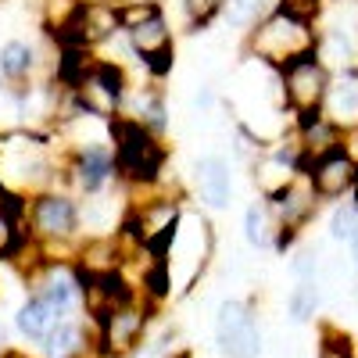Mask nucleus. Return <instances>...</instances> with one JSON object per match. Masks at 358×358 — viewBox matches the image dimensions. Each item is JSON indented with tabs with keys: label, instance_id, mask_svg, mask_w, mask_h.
<instances>
[{
	"label": "nucleus",
	"instance_id": "f257e3e1",
	"mask_svg": "<svg viewBox=\"0 0 358 358\" xmlns=\"http://www.w3.org/2000/svg\"><path fill=\"white\" fill-rule=\"evenodd\" d=\"M315 47H319V36L305 22H294V18L280 15V11L273 18H265L251 33V54H258L262 62L280 65V69H287L297 57L315 54Z\"/></svg>",
	"mask_w": 358,
	"mask_h": 358
},
{
	"label": "nucleus",
	"instance_id": "f03ea898",
	"mask_svg": "<svg viewBox=\"0 0 358 358\" xmlns=\"http://www.w3.org/2000/svg\"><path fill=\"white\" fill-rule=\"evenodd\" d=\"M115 136V165L126 179H136V183H151V179L162 172L165 151L162 143L155 140V133L133 122V118H118L111 126Z\"/></svg>",
	"mask_w": 358,
	"mask_h": 358
},
{
	"label": "nucleus",
	"instance_id": "7ed1b4c3",
	"mask_svg": "<svg viewBox=\"0 0 358 358\" xmlns=\"http://www.w3.org/2000/svg\"><path fill=\"white\" fill-rule=\"evenodd\" d=\"M215 344L226 358H258L262 355V326L248 301H222L215 312Z\"/></svg>",
	"mask_w": 358,
	"mask_h": 358
},
{
	"label": "nucleus",
	"instance_id": "20e7f679",
	"mask_svg": "<svg viewBox=\"0 0 358 358\" xmlns=\"http://www.w3.org/2000/svg\"><path fill=\"white\" fill-rule=\"evenodd\" d=\"M326 94H330V72L319 62L315 54L297 57L283 69V97L297 115H315L326 104Z\"/></svg>",
	"mask_w": 358,
	"mask_h": 358
},
{
	"label": "nucleus",
	"instance_id": "39448f33",
	"mask_svg": "<svg viewBox=\"0 0 358 358\" xmlns=\"http://www.w3.org/2000/svg\"><path fill=\"white\" fill-rule=\"evenodd\" d=\"M143 334H147V312L136 308L133 301L97 319V344L104 358H129L133 351H140Z\"/></svg>",
	"mask_w": 358,
	"mask_h": 358
},
{
	"label": "nucleus",
	"instance_id": "423d86ee",
	"mask_svg": "<svg viewBox=\"0 0 358 358\" xmlns=\"http://www.w3.org/2000/svg\"><path fill=\"white\" fill-rule=\"evenodd\" d=\"M0 176L15 187L36 190L50 179V162L40 151L36 140H4V158H0Z\"/></svg>",
	"mask_w": 358,
	"mask_h": 358
},
{
	"label": "nucleus",
	"instance_id": "0eeeda50",
	"mask_svg": "<svg viewBox=\"0 0 358 358\" xmlns=\"http://www.w3.org/2000/svg\"><path fill=\"white\" fill-rule=\"evenodd\" d=\"M122 69H115L108 62L94 65L79 86H76V101H79V111L83 115H97V118H108L118 111V101H122Z\"/></svg>",
	"mask_w": 358,
	"mask_h": 358
},
{
	"label": "nucleus",
	"instance_id": "6e6552de",
	"mask_svg": "<svg viewBox=\"0 0 358 358\" xmlns=\"http://www.w3.org/2000/svg\"><path fill=\"white\" fill-rule=\"evenodd\" d=\"M33 226L47 241H69L79 226V208L65 194H47L33 204Z\"/></svg>",
	"mask_w": 358,
	"mask_h": 358
},
{
	"label": "nucleus",
	"instance_id": "1a4fd4ad",
	"mask_svg": "<svg viewBox=\"0 0 358 358\" xmlns=\"http://www.w3.org/2000/svg\"><path fill=\"white\" fill-rule=\"evenodd\" d=\"M305 176L312 179V187H315L319 197H341L344 190H355V183H358V165H355L344 151H334V155L312 162Z\"/></svg>",
	"mask_w": 358,
	"mask_h": 358
},
{
	"label": "nucleus",
	"instance_id": "9d476101",
	"mask_svg": "<svg viewBox=\"0 0 358 358\" xmlns=\"http://www.w3.org/2000/svg\"><path fill=\"white\" fill-rule=\"evenodd\" d=\"M129 40H133V50L140 54V62H147L155 72H165L172 65V36H169V29H165L162 11L151 15L147 22H140V25H133L129 29Z\"/></svg>",
	"mask_w": 358,
	"mask_h": 358
},
{
	"label": "nucleus",
	"instance_id": "9b49d317",
	"mask_svg": "<svg viewBox=\"0 0 358 358\" xmlns=\"http://www.w3.org/2000/svg\"><path fill=\"white\" fill-rule=\"evenodd\" d=\"M43 348H47V358H94V355H101L97 334H90L76 319L57 322V330L47 337Z\"/></svg>",
	"mask_w": 358,
	"mask_h": 358
},
{
	"label": "nucleus",
	"instance_id": "f8f14e48",
	"mask_svg": "<svg viewBox=\"0 0 358 358\" xmlns=\"http://www.w3.org/2000/svg\"><path fill=\"white\" fill-rule=\"evenodd\" d=\"M326 118L341 129H358V69H348L337 79H330Z\"/></svg>",
	"mask_w": 358,
	"mask_h": 358
},
{
	"label": "nucleus",
	"instance_id": "ddd939ff",
	"mask_svg": "<svg viewBox=\"0 0 358 358\" xmlns=\"http://www.w3.org/2000/svg\"><path fill=\"white\" fill-rule=\"evenodd\" d=\"M315 187H312V179H294V183L287 190H280L273 197V208H276V215H280V229H297L312 212H315Z\"/></svg>",
	"mask_w": 358,
	"mask_h": 358
},
{
	"label": "nucleus",
	"instance_id": "4468645a",
	"mask_svg": "<svg viewBox=\"0 0 358 358\" xmlns=\"http://www.w3.org/2000/svg\"><path fill=\"white\" fill-rule=\"evenodd\" d=\"M33 294H40L50 308H57L62 315H69V312L76 308V301H79V294H83V283H79V276L69 273V268L47 265V273L36 280V290H33Z\"/></svg>",
	"mask_w": 358,
	"mask_h": 358
},
{
	"label": "nucleus",
	"instance_id": "2eb2a0df",
	"mask_svg": "<svg viewBox=\"0 0 358 358\" xmlns=\"http://www.w3.org/2000/svg\"><path fill=\"white\" fill-rule=\"evenodd\" d=\"M62 319H65V315L57 312V308H50L40 294H29L25 301L18 305V315H15L22 337L40 341V344H47V337L57 330V322H62Z\"/></svg>",
	"mask_w": 358,
	"mask_h": 358
},
{
	"label": "nucleus",
	"instance_id": "dca6fc26",
	"mask_svg": "<svg viewBox=\"0 0 358 358\" xmlns=\"http://www.w3.org/2000/svg\"><path fill=\"white\" fill-rule=\"evenodd\" d=\"M118 165H115V155L108 151L104 143H90V147H83L79 151V158H76V179H79V187L86 190V194H94V190H101L104 183H108V176L115 172Z\"/></svg>",
	"mask_w": 358,
	"mask_h": 358
},
{
	"label": "nucleus",
	"instance_id": "f3484780",
	"mask_svg": "<svg viewBox=\"0 0 358 358\" xmlns=\"http://www.w3.org/2000/svg\"><path fill=\"white\" fill-rule=\"evenodd\" d=\"M197 172V187H201V197L212 204V208H226L229 204V165L222 158H201L194 165Z\"/></svg>",
	"mask_w": 358,
	"mask_h": 358
},
{
	"label": "nucleus",
	"instance_id": "a211bd4d",
	"mask_svg": "<svg viewBox=\"0 0 358 358\" xmlns=\"http://www.w3.org/2000/svg\"><path fill=\"white\" fill-rule=\"evenodd\" d=\"M319 283L315 280H301V283H294V290L287 294V315H290V322H308V319H315V312H319Z\"/></svg>",
	"mask_w": 358,
	"mask_h": 358
},
{
	"label": "nucleus",
	"instance_id": "6ab92c4d",
	"mask_svg": "<svg viewBox=\"0 0 358 358\" xmlns=\"http://www.w3.org/2000/svg\"><path fill=\"white\" fill-rule=\"evenodd\" d=\"M33 62H36L33 47L22 43V40H11V43L0 47V72H4L8 79H22V76H29V72H33Z\"/></svg>",
	"mask_w": 358,
	"mask_h": 358
},
{
	"label": "nucleus",
	"instance_id": "aec40b11",
	"mask_svg": "<svg viewBox=\"0 0 358 358\" xmlns=\"http://www.w3.org/2000/svg\"><path fill=\"white\" fill-rule=\"evenodd\" d=\"M244 236H248V244H255V248L268 244V208L265 204L255 201L244 212Z\"/></svg>",
	"mask_w": 358,
	"mask_h": 358
},
{
	"label": "nucleus",
	"instance_id": "412c9836",
	"mask_svg": "<svg viewBox=\"0 0 358 358\" xmlns=\"http://www.w3.org/2000/svg\"><path fill=\"white\" fill-rule=\"evenodd\" d=\"M355 233H358V204H341L334 208V215H330V236L334 241H355Z\"/></svg>",
	"mask_w": 358,
	"mask_h": 358
},
{
	"label": "nucleus",
	"instance_id": "4be33fe9",
	"mask_svg": "<svg viewBox=\"0 0 358 358\" xmlns=\"http://www.w3.org/2000/svg\"><path fill=\"white\" fill-rule=\"evenodd\" d=\"M319 8H322V0H280V15H287V18H294V22H305V25H312V18L319 15Z\"/></svg>",
	"mask_w": 358,
	"mask_h": 358
},
{
	"label": "nucleus",
	"instance_id": "5701e85b",
	"mask_svg": "<svg viewBox=\"0 0 358 358\" xmlns=\"http://www.w3.org/2000/svg\"><path fill=\"white\" fill-rule=\"evenodd\" d=\"M265 8V0H226V11H229V22L236 25H251Z\"/></svg>",
	"mask_w": 358,
	"mask_h": 358
},
{
	"label": "nucleus",
	"instance_id": "b1692460",
	"mask_svg": "<svg viewBox=\"0 0 358 358\" xmlns=\"http://www.w3.org/2000/svg\"><path fill=\"white\" fill-rule=\"evenodd\" d=\"M18 229H15V219H11V212H0V258H8V255H15L18 251Z\"/></svg>",
	"mask_w": 358,
	"mask_h": 358
},
{
	"label": "nucleus",
	"instance_id": "393cba45",
	"mask_svg": "<svg viewBox=\"0 0 358 358\" xmlns=\"http://www.w3.org/2000/svg\"><path fill=\"white\" fill-rule=\"evenodd\" d=\"M319 358H355V355H351V348H348V337L326 330V334H322V344H319Z\"/></svg>",
	"mask_w": 358,
	"mask_h": 358
},
{
	"label": "nucleus",
	"instance_id": "a878e982",
	"mask_svg": "<svg viewBox=\"0 0 358 358\" xmlns=\"http://www.w3.org/2000/svg\"><path fill=\"white\" fill-rule=\"evenodd\" d=\"M219 4H222V0H183L190 25H204L208 18H212V15L219 11Z\"/></svg>",
	"mask_w": 358,
	"mask_h": 358
},
{
	"label": "nucleus",
	"instance_id": "bb28decb",
	"mask_svg": "<svg viewBox=\"0 0 358 358\" xmlns=\"http://www.w3.org/2000/svg\"><path fill=\"white\" fill-rule=\"evenodd\" d=\"M290 268H294L297 283H301V280H315V258H312V251H297Z\"/></svg>",
	"mask_w": 358,
	"mask_h": 358
},
{
	"label": "nucleus",
	"instance_id": "cd10ccee",
	"mask_svg": "<svg viewBox=\"0 0 358 358\" xmlns=\"http://www.w3.org/2000/svg\"><path fill=\"white\" fill-rule=\"evenodd\" d=\"M111 4L122 11V8H158V0H111Z\"/></svg>",
	"mask_w": 358,
	"mask_h": 358
},
{
	"label": "nucleus",
	"instance_id": "c85d7f7f",
	"mask_svg": "<svg viewBox=\"0 0 358 358\" xmlns=\"http://www.w3.org/2000/svg\"><path fill=\"white\" fill-rule=\"evenodd\" d=\"M194 104H197V108H212V90L201 86L197 94H194Z\"/></svg>",
	"mask_w": 358,
	"mask_h": 358
},
{
	"label": "nucleus",
	"instance_id": "c756f323",
	"mask_svg": "<svg viewBox=\"0 0 358 358\" xmlns=\"http://www.w3.org/2000/svg\"><path fill=\"white\" fill-rule=\"evenodd\" d=\"M4 355H11V348H8V326H4V319H0V358Z\"/></svg>",
	"mask_w": 358,
	"mask_h": 358
},
{
	"label": "nucleus",
	"instance_id": "7c9ffc66",
	"mask_svg": "<svg viewBox=\"0 0 358 358\" xmlns=\"http://www.w3.org/2000/svg\"><path fill=\"white\" fill-rule=\"evenodd\" d=\"M351 258H355V268H358V233H355V241H351Z\"/></svg>",
	"mask_w": 358,
	"mask_h": 358
},
{
	"label": "nucleus",
	"instance_id": "2f4dec72",
	"mask_svg": "<svg viewBox=\"0 0 358 358\" xmlns=\"http://www.w3.org/2000/svg\"><path fill=\"white\" fill-rule=\"evenodd\" d=\"M4 358H29V355H22V351H11V355H4Z\"/></svg>",
	"mask_w": 358,
	"mask_h": 358
},
{
	"label": "nucleus",
	"instance_id": "473e14b6",
	"mask_svg": "<svg viewBox=\"0 0 358 358\" xmlns=\"http://www.w3.org/2000/svg\"><path fill=\"white\" fill-rule=\"evenodd\" d=\"M355 204H358V183H355Z\"/></svg>",
	"mask_w": 358,
	"mask_h": 358
}]
</instances>
